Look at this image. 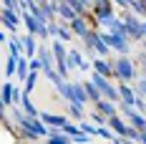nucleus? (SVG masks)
Segmentation results:
<instances>
[{
    "label": "nucleus",
    "mask_w": 146,
    "mask_h": 144,
    "mask_svg": "<svg viewBox=\"0 0 146 144\" xmlns=\"http://www.w3.org/2000/svg\"><path fill=\"white\" fill-rule=\"evenodd\" d=\"M30 3H45V0H30Z\"/></svg>",
    "instance_id": "c756f323"
},
{
    "label": "nucleus",
    "mask_w": 146,
    "mask_h": 144,
    "mask_svg": "<svg viewBox=\"0 0 146 144\" xmlns=\"http://www.w3.org/2000/svg\"><path fill=\"white\" fill-rule=\"evenodd\" d=\"M93 109H98L106 116H113V114H118V101H111V99H106V96H101V99L93 104Z\"/></svg>",
    "instance_id": "423d86ee"
},
{
    "label": "nucleus",
    "mask_w": 146,
    "mask_h": 144,
    "mask_svg": "<svg viewBox=\"0 0 146 144\" xmlns=\"http://www.w3.org/2000/svg\"><path fill=\"white\" fill-rule=\"evenodd\" d=\"M113 5L121 8V10H126V8H131V0H113Z\"/></svg>",
    "instance_id": "393cba45"
},
{
    "label": "nucleus",
    "mask_w": 146,
    "mask_h": 144,
    "mask_svg": "<svg viewBox=\"0 0 146 144\" xmlns=\"http://www.w3.org/2000/svg\"><path fill=\"white\" fill-rule=\"evenodd\" d=\"M23 43H25V56L28 58L38 56V46H35V35H33V33H25V35H23Z\"/></svg>",
    "instance_id": "4468645a"
},
{
    "label": "nucleus",
    "mask_w": 146,
    "mask_h": 144,
    "mask_svg": "<svg viewBox=\"0 0 146 144\" xmlns=\"http://www.w3.org/2000/svg\"><path fill=\"white\" fill-rule=\"evenodd\" d=\"M144 3H146V0H144Z\"/></svg>",
    "instance_id": "473e14b6"
},
{
    "label": "nucleus",
    "mask_w": 146,
    "mask_h": 144,
    "mask_svg": "<svg viewBox=\"0 0 146 144\" xmlns=\"http://www.w3.org/2000/svg\"><path fill=\"white\" fill-rule=\"evenodd\" d=\"M133 61H136V66H139V73L146 76V51H144V48H141V53L133 58Z\"/></svg>",
    "instance_id": "4be33fe9"
},
{
    "label": "nucleus",
    "mask_w": 146,
    "mask_h": 144,
    "mask_svg": "<svg viewBox=\"0 0 146 144\" xmlns=\"http://www.w3.org/2000/svg\"><path fill=\"white\" fill-rule=\"evenodd\" d=\"M139 46H141V48H144V51H146V38H144V41H141V43H139Z\"/></svg>",
    "instance_id": "c85d7f7f"
},
{
    "label": "nucleus",
    "mask_w": 146,
    "mask_h": 144,
    "mask_svg": "<svg viewBox=\"0 0 146 144\" xmlns=\"http://www.w3.org/2000/svg\"><path fill=\"white\" fill-rule=\"evenodd\" d=\"M108 127L116 131V134H121V137H126V129H129V124H126V121H123V119H121L118 114L108 116Z\"/></svg>",
    "instance_id": "9b49d317"
},
{
    "label": "nucleus",
    "mask_w": 146,
    "mask_h": 144,
    "mask_svg": "<svg viewBox=\"0 0 146 144\" xmlns=\"http://www.w3.org/2000/svg\"><path fill=\"white\" fill-rule=\"evenodd\" d=\"M133 86H136V91H139V94H144V96H146V76H139Z\"/></svg>",
    "instance_id": "b1692460"
},
{
    "label": "nucleus",
    "mask_w": 146,
    "mask_h": 144,
    "mask_svg": "<svg viewBox=\"0 0 146 144\" xmlns=\"http://www.w3.org/2000/svg\"><path fill=\"white\" fill-rule=\"evenodd\" d=\"M108 30H113V33H118V35H126V38H131V30H129V25H126V20H123L121 15H116L113 25H111Z\"/></svg>",
    "instance_id": "ddd939ff"
},
{
    "label": "nucleus",
    "mask_w": 146,
    "mask_h": 144,
    "mask_svg": "<svg viewBox=\"0 0 146 144\" xmlns=\"http://www.w3.org/2000/svg\"><path fill=\"white\" fill-rule=\"evenodd\" d=\"M144 30H146V18H144Z\"/></svg>",
    "instance_id": "7c9ffc66"
},
{
    "label": "nucleus",
    "mask_w": 146,
    "mask_h": 144,
    "mask_svg": "<svg viewBox=\"0 0 146 144\" xmlns=\"http://www.w3.org/2000/svg\"><path fill=\"white\" fill-rule=\"evenodd\" d=\"M5 46H8V53H10V56H15V58H23V56H25V43H23V35H10Z\"/></svg>",
    "instance_id": "39448f33"
},
{
    "label": "nucleus",
    "mask_w": 146,
    "mask_h": 144,
    "mask_svg": "<svg viewBox=\"0 0 146 144\" xmlns=\"http://www.w3.org/2000/svg\"><path fill=\"white\" fill-rule=\"evenodd\" d=\"M139 142H144V144H146V129H141V137H139Z\"/></svg>",
    "instance_id": "cd10ccee"
},
{
    "label": "nucleus",
    "mask_w": 146,
    "mask_h": 144,
    "mask_svg": "<svg viewBox=\"0 0 146 144\" xmlns=\"http://www.w3.org/2000/svg\"><path fill=\"white\" fill-rule=\"evenodd\" d=\"M83 106H86V104H78V101H68V114H71L73 119H78V121H81V119L86 116V109H83Z\"/></svg>",
    "instance_id": "a211bd4d"
},
{
    "label": "nucleus",
    "mask_w": 146,
    "mask_h": 144,
    "mask_svg": "<svg viewBox=\"0 0 146 144\" xmlns=\"http://www.w3.org/2000/svg\"><path fill=\"white\" fill-rule=\"evenodd\" d=\"M101 35L108 41V46L113 48V53L116 56H129L131 53V38H126V35H118V33H113V30H108V28H101Z\"/></svg>",
    "instance_id": "f03ea898"
},
{
    "label": "nucleus",
    "mask_w": 146,
    "mask_h": 144,
    "mask_svg": "<svg viewBox=\"0 0 146 144\" xmlns=\"http://www.w3.org/2000/svg\"><path fill=\"white\" fill-rule=\"evenodd\" d=\"M91 121H96V124H108V116L101 114L98 109H93V111H91Z\"/></svg>",
    "instance_id": "5701e85b"
},
{
    "label": "nucleus",
    "mask_w": 146,
    "mask_h": 144,
    "mask_svg": "<svg viewBox=\"0 0 146 144\" xmlns=\"http://www.w3.org/2000/svg\"><path fill=\"white\" fill-rule=\"evenodd\" d=\"M15 5V0H3V8H13Z\"/></svg>",
    "instance_id": "bb28decb"
},
{
    "label": "nucleus",
    "mask_w": 146,
    "mask_h": 144,
    "mask_svg": "<svg viewBox=\"0 0 146 144\" xmlns=\"http://www.w3.org/2000/svg\"><path fill=\"white\" fill-rule=\"evenodd\" d=\"M13 96H15V86L10 81H5L3 88H0V104H3V109H10L13 106Z\"/></svg>",
    "instance_id": "0eeeda50"
},
{
    "label": "nucleus",
    "mask_w": 146,
    "mask_h": 144,
    "mask_svg": "<svg viewBox=\"0 0 146 144\" xmlns=\"http://www.w3.org/2000/svg\"><path fill=\"white\" fill-rule=\"evenodd\" d=\"M81 71H83V73L93 71V63H91V61H83V63H81Z\"/></svg>",
    "instance_id": "a878e982"
},
{
    "label": "nucleus",
    "mask_w": 146,
    "mask_h": 144,
    "mask_svg": "<svg viewBox=\"0 0 146 144\" xmlns=\"http://www.w3.org/2000/svg\"><path fill=\"white\" fill-rule=\"evenodd\" d=\"M76 15H78V10L73 8V5L68 3V0H63V3H58V18H60V20L71 23V20L76 18Z\"/></svg>",
    "instance_id": "9d476101"
},
{
    "label": "nucleus",
    "mask_w": 146,
    "mask_h": 144,
    "mask_svg": "<svg viewBox=\"0 0 146 144\" xmlns=\"http://www.w3.org/2000/svg\"><path fill=\"white\" fill-rule=\"evenodd\" d=\"M56 91H58V96L60 99H66V101H71V81H60V84H56Z\"/></svg>",
    "instance_id": "412c9836"
},
{
    "label": "nucleus",
    "mask_w": 146,
    "mask_h": 144,
    "mask_svg": "<svg viewBox=\"0 0 146 144\" xmlns=\"http://www.w3.org/2000/svg\"><path fill=\"white\" fill-rule=\"evenodd\" d=\"M83 84H86V91H88V99H91V104H96V101L103 96V94H101V88L93 84V78H88V81H83Z\"/></svg>",
    "instance_id": "6ab92c4d"
},
{
    "label": "nucleus",
    "mask_w": 146,
    "mask_h": 144,
    "mask_svg": "<svg viewBox=\"0 0 146 144\" xmlns=\"http://www.w3.org/2000/svg\"><path fill=\"white\" fill-rule=\"evenodd\" d=\"M113 61V68H116V81H126V84H136L139 78V66L131 56H116Z\"/></svg>",
    "instance_id": "f257e3e1"
},
{
    "label": "nucleus",
    "mask_w": 146,
    "mask_h": 144,
    "mask_svg": "<svg viewBox=\"0 0 146 144\" xmlns=\"http://www.w3.org/2000/svg\"><path fill=\"white\" fill-rule=\"evenodd\" d=\"M126 121H129V124H133V127H136L139 131L146 129V114H144V111H139V109H136L131 116H126Z\"/></svg>",
    "instance_id": "2eb2a0df"
},
{
    "label": "nucleus",
    "mask_w": 146,
    "mask_h": 144,
    "mask_svg": "<svg viewBox=\"0 0 146 144\" xmlns=\"http://www.w3.org/2000/svg\"><path fill=\"white\" fill-rule=\"evenodd\" d=\"M0 20H3V28H5V30L18 33L20 23H23V13L15 10V8H3V10H0Z\"/></svg>",
    "instance_id": "7ed1b4c3"
},
{
    "label": "nucleus",
    "mask_w": 146,
    "mask_h": 144,
    "mask_svg": "<svg viewBox=\"0 0 146 144\" xmlns=\"http://www.w3.org/2000/svg\"><path fill=\"white\" fill-rule=\"evenodd\" d=\"M113 0H93L91 3V13H93V18H96V23H101V20H106V18H111L113 13Z\"/></svg>",
    "instance_id": "20e7f679"
},
{
    "label": "nucleus",
    "mask_w": 146,
    "mask_h": 144,
    "mask_svg": "<svg viewBox=\"0 0 146 144\" xmlns=\"http://www.w3.org/2000/svg\"><path fill=\"white\" fill-rule=\"evenodd\" d=\"M71 101H78V104H88V91L86 84H71Z\"/></svg>",
    "instance_id": "6e6552de"
},
{
    "label": "nucleus",
    "mask_w": 146,
    "mask_h": 144,
    "mask_svg": "<svg viewBox=\"0 0 146 144\" xmlns=\"http://www.w3.org/2000/svg\"><path fill=\"white\" fill-rule=\"evenodd\" d=\"M40 119H43L48 127H66L68 124V119L63 114H53V111H40Z\"/></svg>",
    "instance_id": "1a4fd4ad"
},
{
    "label": "nucleus",
    "mask_w": 146,
    "mask_h": 144,
    "mask_svg": "<svg viewBox=\"0 0 146 144\" xmlns=\"http://www.w3.org/2000/svg\"><path fill=\"white\" fill-rule=\"evenodd\" d=\"M58 3H63V0H58Z\"/></svg>",
    "instance_id": "2f4dec72"
},
{
    "label": "nucleus",
    "mask_w": 146,
    "mask_h": 144,
    "mask_svg": "<svg viewBox=\"0 0 146 144\" xmlns=\"http://www.w3.org/2000/svg\"><path fill=\"white\" fill-rule=\"evenodd\" d=\"M40 73L43 71H30L28 73V78L23 81V91H25V94H33V88L38 86V76H40Z\"/></svg>",
    "instance_id": "f3484780"
},
{
    "label": "nucleus",
    "mask_w": 146,
    "mask_h": 144,
    "mask_svg": "<svg viewBox=\"0 0 146 144\" xmlns=\"http://www.w3.org/2000/svg\"><path fill=\"white\" fill-rule=\"evenodd\" d=\"M83 61H86L83 53H78L76 48L68 51V68H71V71H81V63H83Z\"/></svg>",
    "instance_id": "f8f14e48"
},
{
    "label": "nucleus",
    "mask_w": 146,
    "mask_h": 144,
    "mask_svg": "<svg viewBox=\"0 0 146 144\" xmlns=\"http://www.w3.org/2000/svg\"><path fill=\"white\" fill-rule=\"evenodd\" d=\"M18 61H20V58H15V56H10V53H8V58H5V73H3L5 78H10V76H15V73H18Z\"/></svg>",
    "instance_id": "aec40b11"
},
{
    "label": "nucleus",
    "mask_w": 146,
    "mask_h": 144,
    "mask_svg": "<svg viewBox=\"0 0 146 144\" xmlns=\"http://www.w3.org/2000/svg\"><path fill=\"white\" fill-rule=\"evenodd\" d=\"M28 73H30V58L23 56L20 61H18V73H15V76H18V81H25Z\"/></svg>",
    "instance_id": "dca6fc26"
}]
</instances>
